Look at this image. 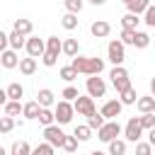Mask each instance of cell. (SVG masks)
<instances>
[{
	"label": "cell",
	"instance_id": "obj_20",
	"mask_svg": "<svg viewBox=\"0 0 155 155\" xmlns=\"http://www.w3.org/2000/svg\"><path fill=\"white\" fill-rule=\"evenodd\" d=\"M126 138H114L111 143H107L109 145V153L107 155H126Z\"/></svg>",
	"mask_w": 155,
	"mask_h": 155
},
{
	"label": "cell",
	"instance_id": "obj_18",
	"mask_svg": "<svg viewBox=\"0 0 155 155\" xmlns=\"http://www.w3.org/2000/svg\"><path fill=\"white\" fill-rule=\"evenodd\" d=\"M136 107H138V111H140V114H148V111H155V97H153V94H145V97H138V102H136Z\"/></svg>",
	"mask_w": 155,
	"mask_h": 155
},
{
	"label": "cell",
	"instance_id": "obj_22",
	"mask_svg": "<svg viewBox=\"0 0 155 155\" xmlns=\"http://www.w3.org/2000/svg\"><path fill=\"white\" fill-rule=\"evenodd\" d=\"M63 53H65L68 58H75V56L80 53V44H78V39H63Z\"/></svg>",
	"mask_w": 155,
	"mask_h": 155
},
{
	"label": "cell",
	"instance_id": "obj_25",
	"mask_svg": "<svg viewBox=\"0 0 155 155\" xmlns=\"http://www.w3.org/2000/svg\"><path fill=\"white\" fill-rule=\"evenodd\" d=\"M22 107H24L22 102H17V99H7V104L2 107V111H5L7 116H19V114H22Z\"/></svg>",
	"mask_w": 155,
	"mask_h": 155
},
{
	"label": "cell",
	"instance_id": "obj_28",
	"mask_svg": "<svg viewBox=\"0 0 155 155\" xmlns=\"http://www.w3.org/2000/svg\"><path fill=\"white\" fill-rule=\"evenodd\" d=\"M10 153L12 155H31V145L27 140H15L12 148H10Z\"/></svg>",
	"mask_w": 155,
	"mask_h": 155
},
{
	"label": "cell",
	"instance_id": "obj_4",
	"mask_svg": "<svg viewBox=\"0 0 155 155\" xmlns=\"http://www.w3.org/2000/svg\"><path fill=\"white\" fill-rule=\"evenodd\" d=\"M124 133V128H121V124L116 121V119H109V121H104V126L97 131V138L102 140V143H111L114 138H119Z\"/></svg>",
	"mask_w": 155,
	"mask_h": 155
},
{
	"label": "cell",
	"instance_id": "obj_55",
	"mask_svg": "<svg viewBox=\"0 0 155 155\" xmlns=\"http://www.w3.org/2000/svg\"><path fill=\"white\" fill-rule=\"evenodd\" d=\"M0 138H2V133H0Z\"/></svg>",
	"mask_w": 155,
	"mask_h": 155
},
{
	"label": "cell",
	"instance_id": "obj_45",
	"mask_svg": "<svg viewBox=\"0 0 155 155\" xmlns=\"http://www.w3.org/2000/svg\"><path fill=\"white\" fill-rule=\"evenodd\" d=\"M136 155H153V145L148 140H138L136 143Z\"/></svg>",
	"mask_w": 155,
	"mask_h": 155
},
{
	"label": "cell",
	"instance_id": "obj_12",
	"mask_svg": "<svg viewBox=\"0 0 155 155\" xmlns=\"http://www.w3.org/2000/svg\"><path fill=\"white\" fill-rule=\"evenodd\" d=\"M0 65H2L5 70L17 68V65H19V51H15V48H5V51L0 53Z\"/></svg>",
	"mask_w": 155,
	"mask_h": 155
},
{
	"label": "cell",
	"instance_id": "obj_49",
	"mask_svg": "<svg viewBox=\"0 0 155 155\" xmlns=\"http://www.w3.org/2000/svg\"><path fill=\"white\" fill-rule=\"evenodd\" d=\"M87 2H90V5H94V7H99V5H104L107 0H87Z\"/></svg>",
	"mask_w": 155,
	"mask_h": 155
},
{
	"label": "cell",
	"instance_id": "obj_15",
	"mask_svg": "<svg viewBox=\"0 0 155 155\" xmlns=\"http://www.w3.org/2000/svg\"><path fill=\"white\" fill-rule=\"evenodd\" d=\"M36 102H39L41 107H56V94H53L48 87H41V90L36 92Z\"/></svg>",
	"mask_w": 155,
	"mask_h": 155
},
{
	"label": "cell",
	"instance_id": "obj_26",
	"mask_svg": "<svg viewBox=\"0 0 155 155\" xmlns=\"http://www.w3.org/2000/svg\"><path fill=\"white\" fill-rule=\"evenodd\" d=\"M39 124H41V126H51V124H56L53 107H44V109H41V114H39Z\"/></svg>",
	"mask_w": 155,
	"mask_h": 155
},
{
	"label": "cell",
	"instance_id": "obj_14",
	"mask_svg": "<svg viewBox=\"0 0 155 155\" xmlns=\"http://www.w3.org/2000/svg\"><path fill=\"white\" fill-rule=\"evenodd\" d=\"M41 109H44V107H41L36 99H31V102H24V107H22V116H24V119H39Z\"/></svg>",
	"mask_w": 155,
	"mask_h": 155
},
{
	"label": "cell",
	"instance_id": "obj_7",
	"mask_svg": "<svg viewBox=\"0 0 155 155\" xmlns=\"http://www.w3.org/2000/svg\"><path fill=\"white\" fill-rule=\"evenodd\" d=\"M85 90H87L90 97H104V94H107V82H104V78H99V75H87Z\"/></svg>",
	"mask_w": 155,
	"mask_h": 155
},
{
	"label": "cell",
	"instance_id": "obj_37",
	"mask_svg": "<svg viewBox=\"0 0 155 155\" xmlns=\"http://www.w3.org/2000/svg\"><path fill=\"white\" fill-rule=\"evenodd\" d=\"M138 119H140V126H143V131H150V128H155V111L140 114Z\"/></svg>",
	"mask_w": 155,
	"mask_h": 155
},
{
	"label": "cell",
	"instance_id": "obj_50",
	"mask_svg": "<svg viewBox=\"0 0 155 155\" xmlns=\"http://www.w3.org/2000/svg\"><path fill=\"white\" fill-rule=\"evenodd\" d=\"M150 94H153V97H155V78H153V80H150Z\"/></svg>",
	"mask_w": 155,
	"mask_h": 155
},
{
	"label": "cell",
	"instance_id": "obj_39",
	"mask_svg": "<svg viewBox=\"0 0 155 155\" xmlns=\"http://www.w3.org/2000/svg\"><path fill=\"white\" fill-rule=\"evenodd\" d=\"M143 24H145V27H150V29L155 27V5H153V2H150V5H148V10L143 12Z\"/></svg>",
	"mask_w": 155,
	"mask_h": 155
},
{
	"label": "cell",
	"instance_id": "obj_31",
	"mask_svg": "<svg viewBox=\"0 0 155 155\" xmlns=\"http://www.w3.org/2000/svg\"><path fill=\"white\" fill-rule=\"evenodd\" d=\"M46 51H51V53H63V39L48 36V39H46Z\"/></svg>",
	"mask_w": 155,
	"mask_h": 155
},
{
	"label": "cell",
	"instance_id": "obj_21",
	"mask_svg": "<svg viewBox=\"0 0 155 155\" xmlns=\"http://www.w3.org/2000/svg\"><path fill=\"white\" fill-rule=\"evenodd\" d=\"M7 39H10V48H15V51L24 48V44H27V36H24V34H19V31H15V29L7 34Z\"/></svg>",
	"mask_w": 155,
	"mask_h": 155
},
{
	"label": "cell",
	"instance_id": "obj_29",
	"mask_svg": "<svg viewBox=\"0 0 155 155\" xmlns=\"http://www.w3.org/2000/svg\"><path fill=\"white\" fill-rule=\"evenodd\" d=\"M61 24H63V29H68V31L78 29V15H75V12H65V15L61 17Z\"/></svg>",
	"mask_w": 155,
	"mask_h": 155
},
{
	"label": "cell",
	"instance_id": "obj_3",
	"mask_svg": "<svg viewBox=\"0 0 155 155\" xmlns=\"http://www.w3.org/2000/svg\"><path fill=\"white\" fill-rule=\"evenodd\" d=\"M53 114H56V124L65 126V124L73 121V116H75V107H73V102H68V99H58L56 107H53Z\"/></svg>",
	"mask_w": 155,
	"mask_h": 155
},
{
	"label": "cell",
	"instance_id": "obj_9",
	"mask_svg": "<svg viewBox=\"0 0 155 155\" xmlns=\"http://www.w3.org/2000/svg\"><path fill=\"white\" fill-rule=\"evenodd\" d=\"M24 48H27V56H31V58H41L44 51H46V41L39 39V36H34V34H29Z\"/></svg>",
	"mask_w": 155,
	"mask_h": 155
},
{
	"label": "cell",
	"instance_id": "obj_46",
	"mask_svg": "<svg viewBox=\"0 0 155 155\" xmlns=\"http://www.w3.org/2000/svg\"><path fill=\"white\" fill-rule=\"evenodd\" d=\"M5 48H10V39H7V34L0 29V53H2Z\"/></svg>",
	"mask_w": 155,
	"mask_h": 155
},
{
	"label": "cell",
	"instance_id": "obj_10",
	"mask_svg": "<svg viewBox=\"0 0 155 155\" xmlns=\"http://www.w3.org/2000/svg\"><path fill=\"white\" fill-rule=\"evenodd\" d=\"M121 109H124V104H121V99H107L104 104H102V116L109 121V119H116V116H121Z\"/></svg>",
	"mask_w": 155,
	"mask_h": 155
},
{
	"label": "cell",
	"instance_id": "obj_38",
	"mask_svg": "<svg viewBox=\"0 0 155 155\" xmlns=\"http://www.w3.org/2000/svg\"><path fill=\"white\" fill-rule=\"evenodd\" d=\"M63 7H65V12L80 15V10L85 7V0H63Z\"/></svg>",
	"mask_w": 155,
	"mask_h": 155
},
{
	"label": "cell",
	"instance_id": "obj_27",
	"mask_svg": "<svg viewBox=\"0 0 155 155\" xmlns=\"http://www.w3.org/2000/svg\"><path fill=\"white\" fill-rule=\"evenodd\" d=\"M73 136H75L80 143H85V140H90V138H92V128H90L87 124H80V126H75Z\"/></svg>",
	"mask_w": 155,
	"mask_h": 155
},
{
	"label": "cell",
	"instance_id": "obj_53",
	"mask_svg": "<svg viewBox=\"0 0 155 155\" xmlns=\"http://www.w3.org/2000/svg\"><path fill=\"white\" fill-rule=\"evenodd\" d=\"M65 155H78V153H65Z\"/></svg>",
	"mask_w": 155,
	"mask_h": 155
},
{
	"label": "cell",
	"instance_id": "obj_33",
	"mask_svg": "<svg viewBox=\"0 0 155 155\" xmlns=\"http://www.w3.org/2000/svg\"><path fill=\"white\" fill-rule=\"evenodd\" d=\"M104 121H107V119L102 116V111H94L92 116H87V126H90L92 131H99V128L104 126Z\"/></svg>",
	"mask_w": 155,
	"mask_h": 155
},
{
	"label": "cell",
	"instance_id": "obj_34",
	"mask_svg": "<svg viewBox=\"0 0 155 155\" xmlns=\"http://www.w3.org/2000/svg\"><path fill=\"white\" fill-rule=\"evenodd\" d=\"M31 155H56V148L51 145V143H39V145H34L31 148Z\"/></svg>",
	"mask_w": 155,
	"mask_h": 155
},
{
	"label": "cell",
	"instance_id": "obj_56",
	"mask_svg": "<svg viewBox=\"0 0 155 155\" xmlns=\"http://www.w3.org/2000/svg\"><path fill=\"white\" fill-rule=\"evenodd\" d=\"M10 155H12V153H10Z\"/></svg>",
	"mask_w": 155,
	"mask_h": 155
},
{
	"label": "cell",
	"instance_id": "obj_52",
	"mask_svg": "<svg viewBox=\"0 0 155 155\" xmlns=\"http://www.w3.org/2000/svg\"><path fill=\"white\" fill-rule=\"evenodd\" d=\"M0 155H10V153H7V150H5L2 145H0Z\"/></svg>",
	"mask_w": 155,
	"mask_h": 155
},
{
	"label": "cell",
	"instance_id": "obj_2",
	"mask_svg": "<svg viewBox=\"0 0 155 155\" xmlns=\"http://www.w3.org/2000/svg\"><path fill=\"white\" fill-rule=\"evenodd\" d=\"M109 78H111V85H114V90H116L119 94L131 87V78H128V70H126L124 65H114V68L109 70Z\"/></svg>",
	"mask_w": 155,
	"mask_h": 155
},
{
	"label": "cell",
	"instance_id": "obj_48",
	"mask_svg": "<svg viewBox=\"0 0 155 155\" xmlns=\"http://www.w3.org/2000/svg\"><path fill=\"white\" fill-rule=\"evenodd\" d=\"M148 143L155 148V128H150V131H148Z\"/></svg>",
	"mask_w": 155,
	"mask_h": 155
},
{
	"label": "cell",
	"instance_id": "obj_8",
	"mask_svg": "<svg viewBox=\"0 0 155 155\" xmlns=\"http://www.w3.org/2000/svg\"><path fill=\"white\" fill-rule=\"evenodd\" d=\"M140 136H143L140 119H138V116H131V119L126 121V126H124V138H126L128 143H138V140H140Z\"/></svg>",
	"mask_w": 155,
	"mask_h": 155
},
{
	"label": "cell",
	"instance_id": "obj_19",
	"mask_svg": "<svg viewBox=\"0 0 155 155\" xmlns=\"http://www.w3.org/2000/svg\"><path fill=\"white\" fill-rule=\"evenodd\" d=\"M12 29H15V31H19V34H24V36H29V34L34 31V24H31V19H24V17H19V19H15Z\"/></svg>",
	"mask_w": 155,
	"mask_h": 155
},
{
	"label": "cell",
	"instance_id": "obj_16",
	"mask_svg": "<svg viewBox=\"0 0 155 155\" xmlns=\"http://www.w3.org/2000/svg\"><path fill=\"white\" fill-rule=\"evenodd\" d=\"M140 22H143L140 15H136V12H126V15L121 17V29H138Z\"/></svg>",
	"mask_w": 155,
	"mask_h": 155
},
{
	"label": "cell",
	"instance_id": "obj_24",
	"mask_svg": "<svg viewBox=\"0 0 155 155\" xmlns=\"http://www.w3.org/2000/svg\"><path fill=\"white\" fill-rule=\"evenodd\" d=\"M148 5H150V0H128L126 2V10L128 12H136V15H143L148 10Z\"/></svg>",
	"mask_w": 155,
	"mask_h": 155
},
{
	"label": "cell",
	"instance_id": "obj_5",
	"mask_svg": "<svg viewBox=\"0 0 155 155\" xmlns=\"http://www.w3.org/2000/svg\"><path fill=\"white\" fill-rule=\"evenodd\" d=\"M68 133H63L61 124H51V126H44V140L51 143L53 148H63V140H65Z\"/></svg>",
	"mask_w": 155,
	"mask_h": 155
},
{
	"label": "cell",
	"instance_id": "obj_43",
	"mask_svg": "<svg viewBox=\"0 0 155 155\" xmlns=\"http://www.w3.org/2000/svg\"><path fill=\"white\" fill-rule=\"evenodd\" d=\"M61 97L63 99H68V102H75L78 97H80V92H78V87H73V85H68L63 92H61Z\"/></svg>",
	"mask_w": 155,
	"mask_h": 155
},
{
	"label": "cell",
	"instance_id": "obj_32",
	"mask_svg": "<svg viewBox=\"0 0 155 155\" xmlns=\"http://www.w3.org/2000/svg\"><path fill=\"white\" fill-rule=\"evenodd\" d=\"M70 65L75 68V73L78 75H85V68H87V56H75V58H70Z\"/></svg>",
	"mask_w": 155,
	"mask_h": 155
},
{
	"label": "cell",
	"instance_id": "obj_40",
	"mask_svg": "<svg viewBox=\"0 0 155 155\" xmlns=\"http://www.w3.org/2000/svg\"><path fill=\"white\" fill-rule=\"evenodd\" d=\"M58 75H61V80H65V82H73V80L78 78V73H75V68H73V65L61 68V70H58Z\"/></svg>",
	"mask_w": 155,
	"mask_h": 155
},
{
	"label": "cell",
	"instance_id": "obj_47",
	"mask_svg": "<svg viewBox=\"0 0 155 155\" xmlns=\"http://www.w3.org/2000/svg\"><path fill=\"white\" fill-rule=\"evenodd\" d=\"M5 104H7V90L0 87V107H5Z\"/></svg>",
	"mask_w": 155,
	"mask_h": 155
},
{
	"label": "cell",
	"instance_id": "obj_41",
	"mask_svg": "<svg viewBox=\"0 0 155 155\" xmlns=\"http://www.w3.org/2000/svg\"><path fill=\"white\" fill-rule=\"evenodd\" d=\"M136 31H138V29H121V36H119V39H121V41H124L126 46H133V39H136Z\"/></svg>",
	"mask_w": 155,
	"mask_h": 155
},
{
	"label": "cell",
	"instance_id": "obj_11",
	"mask_svg": "<svg viewBox=\"0 0 155 155\" xmlns=\"http://www.w3.org/2000/svg\"><path fill=\"white\" fill-rule=\"evenodd\" d=\"M90 34H92L94 39H107V36L111 34V24H109L107 19H94V22L90 24Z\"/></svg>",
	"mask_w": 155,
	"mask_h": 155
},
{
	"label": "cell",
	"instance_id": "obj_1",
	"mask_svg": "<svg viewBox=\"0 0 155 155\" xmlns=\"http://www.w3.org/2000/svg\"><path fill=\"white\" fill-rule=\"evenodd\" d=\"M107 58H109L111 65H124V61H126V44L121 39H111L107 44Z\"/></svg>",
	"mask_w": 155,
	"mask_h": 155
},
{
	"label": "cell",
	"instance_id": "obj_51",
	"mask_svg": "<svg viewBox=\"0 0 155 155\" xmlns=\"http://www.w3.org/2000/svg\"><path fill=\"white\" fill-rule=\"evenodd\" d=\"M90 155H107V153H104V150H92Z\"/></svg>",
	"mask_w": 155,
	"mask_h": 155
},
{
	"label": "cell",
	"instance_id": "obj_35",
	"mask_svg": "<svg viewBox=\"0 0 155 155\" xmlns=\"http://www.w3.org/2000/svg\"><path fill=\"white\" fill-rule=\"evenodd\" d=\"M15 126H17V119L15 116H7V114L0 116V133H10Z\"/></svg>",
	"mask_w": 155,
	"mask_h": 155
},
{
	"label": "cell",
	"instance_id": "obj_54",
	"mask_svg": "<svg viewBox=\"0 0 155 155\" xmlns=\"http://www.w3.org/2000/svg\"><path fill=\"white\" fill-rule=\"evenodd\" d=\"M121 2H124V5H126V2H128V0H121Z\"/></svg>",
	"mask_w": 155,
	"mask_h": 155
},
{
	"label": "cell",
	"instance_id": "obj_13",
	"mask_svg": "<svg viewBox=\"0 0 155 155\" xmlns=\"http://www.w3.org/2000/svg\"><path fill=\"white\" fill-rule=\"evenodd\" d=\"M102 70H104V58H99V56H87L85 75H99Z\"/></svg>",
	"mask_w": 155,
	"mask_h": 155
},
{
	"label": "cell",
	"instance_id": "obj_17",
	"mask_svg": "<svg viewBox=\"0 0 155 155\" xmlns=\"http://www.w3.org/2000/svg\"><path fill=\"white\" fill-rule=\"evenodd\" d=\"M19 73L22 75H34L36 73V58H31V56H27V58H19Z\"/></svg>",
	"mask_w": 155,
	"mask_h": 155
},
{
	"label": "cell",
	"instance_id": "obj_6",
	"mask_svg": "<svg viewBox=\"0 0 155 155\" xmlns=\"http://www.w3.org/2000/svg\"><path fill=\"white\" fill-rule=\"evenodd\" d=\"M73 107H75V114L78 116H92L94 111H97V107H94V97H90V94H80L75 102H73Z\"/></svg>",
	"mask_w": 155,
	"mask_h": 155
},
{
	"label": "cell",
	"instance_id": "obj_30",
	"mask_svg": "<svg viewBox=\"0 0 155 155\" xmlns=\"http://www.w3.org/2000/svg\"><path fill=\"white\" fill-rule=\"evenodd\" d=\"M22 97H24V87H22L19 82H10V85H7V99H17V102H19Z\"/></svg>",
	"mask_w": 155,
	"mask_h": 155
},
{
	"label": "cell",
	"instance_id": "obj_36",
	"mask_svg": "<svg viewBox=\"0 0 155 155\" xmlns=\"http://www.w3.org/2000/svg\"><path fill=\"white\" fill-rule=\"evenodd\" d=\"M148 44H150V34H148V31H136L133 46H136V48H148Z\"/></svg>",
	"mask_w": 155,
	"mask_h": 155
},
{
	"label": "cell",
	"instance_id": "obj_23",
	"mask_svg": "<svg viewBox=\"0 0 155 155\" xmlns=\"http://www.w3.org/2000/svg\"><path fill=\"white\" fill-rule=\"evenodd\" d=\"M138 97H140V94L133 90V85L119 94V99H121V104H124V107H131V104H136V102H138Z\"/></svg>",
	"mask_w": 155,
	"mask_h": 155
},
{
	"label": "cell",
	"instance_id": "obj_42",
	"mask_svg": "<svg viewBox=\"0 0 155 155\" xmlns=\"http://www.w3.org/2000/svg\"><path fill=\"white\" fill-rule=\"evenodd\" d=\"M41 63H44L46 68H53V65L58 63V53H51V51H44V56H41Z\"/></svg>",
	"mask_w": 155,
	"mask_h": 155
},
{
	"label": "cell",
	"instance_id": "obj_44",
	"mask_svg": "<svg viewBox=\"0 0 155 155\" xmlns=\"http://www.w3.org/2000/svg\"><path fill=\"white\" fill-rule=\"evenodd\" d=\"M78 143H80V140H78L75 136H65V140H63V150H65V153H75V150H78Z\"/></svg>",
	"mask_w": 155,
	"mask_h": 155
}]
</instances>
